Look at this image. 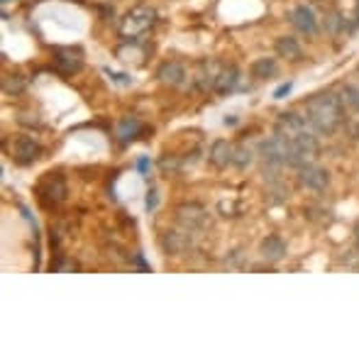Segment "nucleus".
<instances>
[{"label": "nucleus", "instance_id": "nucleus-6", "mask_svg": "<svg viewBox=\"0 0 359 359\" xmlns=\"http://www.w3.org/2000/svg\"><path fill=\"white\" fill-rule=\"evenodd\" d=\"M298 184L308 188L313 193H323L327 191V186H330V171L325 166H318V164H304V166L298 169Z\"/></svg>", "mask_w": 359, "mask_h": 359}, {"label": "nucleus", "instance_id": "nucleus-17", "mask_svg": "<svg viewBox=\"0 0 359 359\" xmlns=\"http://www.w3.org/2000/svg\"><path fill=\"white\" fill-rule=\"evenodd\" d=\"M274 51L276 56L286 59V62H296V59H301V42L296 37H291V34H284V37H279L274 42Z\"/></svg>", "mask_w": 359, "mask_h": 359}, {"label": "nucleus", "instance_id": "nucleus-1", "mask_svg": "<svg viewBox=\"0 0 359 359\" xmlns=\"http://www.w3.org/2000/svg\"><path fill=\"white\" fill-rule=\"evenodd\" d=\"M304 115L313 132L323 137H330L345 118V103L340 93L332 90H318L304 103Z\"/></svg>", "mask_w": 359, "mask_h": 359}, {"label": "nucleus", "instance_id": "nucleus-10", "mask_svg": "<svg viewBox=\"0 0 359 359\" xmlns=\"http://www.w3.org/2000/svg\"><path fill=\"white\" fill-rule=\"evenodd\" d=\"M42 157V145L29 135H17L12 140V159L20 166H29Z\"/></svg>", "mask_w": 359, "mask_h": 359}, {"label": "nucleus", "instance_id": "nucleus-3", "mask_svg": "<svg viewBox=\"0 0 359 359\" xmlns=\"http://www.w3.org/2000/svg\"><path fill=\"white\" fill-rule=\"evenodd\" d=\"M288 154H291L288 142L281 135H276V132L259 142V157H262V162L267 164V166H274V169L288 166Z\"/></svg>", "mask_w": 359, "mask_h": 359}, {"label": "nucleus", "instance_id": "nucleus-14", "mask_svg": "<svg viewBox=\"0 0 359 359\" xmlns=\"http://www.w3.org/2000/svg\"><path fill=\"white\" fill-rule=\"evenodd\" d=\"M259 254H262L264 262H281V259L286 257V242H284V237L279 235H267L262 240V245H259Z\"/></svg>", "mask_w": 359, "mask_h": 359}, {"label": "nucleus", "instance_id": "nucleus-16", "mask_svg": "<svg viewBox=\"0 0 359 359\" xmlns=\"http://www.w3.org/2000/svg\"><path fill=\"white\" fill-rule=\"evenodd\" d=\"M240 81H242L240 66H235V64H223V71H220L218 84H215V93L227 96V93H232V90L240 86Z\"/></svg>", "mask_w": 359, "mask_h": 359}, {"label": "nucleus", "instance_id": "nucleus-8", "mask_svg": "<svg viewBox=\"0 0 359 359\" xmlns=\"http://www.w3.org/2000/svg\"><path fill=\"white\" fill-rule=\"evenodd\" d=\"M176 223L186 230L196 232L208 225V210L201 203H181L176 206Z\"/></svg>", "mask_w": 359, "mask_h": 359}, {"label": "nucleus", "instance_id": "nucleus-26", "mask_svg": "<svg viewBox=\"0 0 359 359\" xmlns=\"http://www.w3.org/2000/svg\"><path fill=\"white\" fill-rule=\"evenodd\" d=\"M137 169H140V171H142V176H147V171H149V159L142 157L140 162H137Z\"/></svg>", "mask_w": 359, "mask_h": 359}, {"label": "nucleus", "instance_id": "nucleus-24", "mask_svg": "<svg viewBox=\"0 0 359 359\" xmlns=\"http://www.w3.org/2000/svg\"><path fill=\"white\" fill-rule=\"evenodd\" d=\"M106 73H108V76H112L115 81H120V84H129V81H132L127 73H115V71H110V69H106Z\"/></svg>", "mask_w": 359, "mask_h": 359}, {"label": "nucleus", "instance_id": "nucleus-2", "mask_svg": "<svg viewBox=\"0 0 359 359\" xmlns=\"http://www.w3.org/2000/svg\"><path fill=\"white\" fill-rule=\"evenodd\" d=\"M154 23H157V10L152 5H147V3H140V5L129 8L127 15L123 17L120 34H123L125 40H132V37L145 34L147 29H152Z\"/></svg>", "mask_w": 359, "mask_h": 359}, {"label": "nucleus", "instance_id": "nucleus-25", "mask_svg": "<svg viewBox=\"0 0 359 359\" xmlns=\"http://www.w3.org/2000/svg\"><path fill=\"white\" fill-rule=\"evenodd\" d=\"M157 191H154V188H149V196H147V210H154V208H157Z\"/></svg>", "mask_w": 359, "mask_h": 359}, {"label": "nucleus", "instance_id": "nucleus-20", "mask_svg": "<svg viewBox=\"0 0 359 359\" xmlns=\"http://www.w3.org/2000/svg\"><path fill=\"white\" fill-rule=\"evenodd\" d=\"M340 98H343V103H345V110H349V112H354V118L359 120V88L357 86H352V84H343L340 86Z\"/></svg>", "mask_w": 359, "mask_h": 359}, {"label": "nucleus", "instance_id": "nucleus-21", "mask_svg": "<svg viewBox=\"0 0 359 359\" xmlns=\"http://www.w3.org/2000/svg\"><path fill=\"white\" fill-rule=\"evenodd\" d=\"M252 164V149H249L247 145H240L235 147V157H232V166L240 169V171H245V169Z\"/></svg>", "mask_w": 359, "mask_h": 359}, {"label": "nucleus", "instance_id": "nucleus-5", "mask_svg": "<svg viewBox=\"0 0 359 359\" xmlns=\"http://www.w3.org/2000/svg\"><path fill=\"white\" fill-rule=\"evenodd\" d=\"M37 193H40L42 203L45 206H59V203L66 201L69 196V186H66V179L62 174H49L40 181L37 186Z\"/></svg>", "mask_w": 359, "mask_h": 359}, {"label": "nucleus", "instance_id": "nucleus-28", "mask_svg": "<svg viewBox=\"0 0 359 359\" xmlns=\"http://www.w3.org/2000/svg\"><path fill=\"white\" fill-rule=\"evenodd\" d=\"M3 3H8V0H3Z\"/></svg>", "mask_w": 359, "mask_h": 359}, {"label": "nucleus", "instance_id": "nucleus-13", "mask_svg": "<svg viewBox=\"0 0 359 359\" xmlns=\"http://www.w3.org/2000/svg\"><path fill=\"white\" fill-rule=\"evenodd\" d=\"M291 25L296 27V32H301V34H315L318 32V15L313 12V8H308V5H296L293 8V12H291Z\"/></svg>", "mask_w": 359, "mask_h": 359}, {"label": "nucleus", "instance_id": "nucleus-7", "mask_svg": "<svg viewBox=\"0 0 359 359\" xmlns=\"http://www.w3.org/2000/svg\"><path fill=\"white\" fill-rule=\"evenodd\" d=\"M220 71H223V62H218V59H201V62L196 64V71H193V86H196L201 93L215 90Z\"/></svg>", "mask_w": 359, "mask_h": 359}, {"label": "nucleus", "instance_id": "nucleus-23", "mask_svg": "<svg viewBox=\"0 0 359 359\" xmlns=\"http://www.w3.org/2000/svg\"><path fill=\"white\" fill-rule=\"evenodd\" d=\"M291 88H293L291 81H288V84H284V86H279V88L274 90V98H276V101H281V98H286L288 93H291Z\"/></svg>", "mask_w": 359, "mask_h": 359}, {"label": "nucleus", "instance_id": "nucleus-18", "mask_svg": "<svg viewBox=\"0 0 359 359\" xmlns=\"http://www.w3.org/2000/svg\"><path fill=\"white\" fill-rule=\"evenodd\" d=\"M249 73L259 81H269L279 73V62H276L274 56H262V59H257V62L249 66Z\"/></svg>", "mask_w": 359, "mask_h": 359}, {"label": "nucleus", "instance_id": "nucleus-12", "mask_svg": "<svg viewBox=\"0 0 359 359\" xmlns=\"http://www.w3.org/2000/svg\"><path fill=\"white\" fill-rule=\"evenodd\" d=\"M54 62L64 73H76L84 66V51L79 47H59L54 49Z\"/></svg>", "mask_w": 359, "mask_h": 359}, {"label": "nucleus", "instance_id": "nucleus-4", "mask_svg": "<svg viewBox=\"0 0 359 359\" xmlns=\"http://www.w3.org/2000/svg\"><path fill=\"white\" fill-rule=\"evenodd\" d=\"M159 245H162L164 254H169V257H181V254H186L193 247L191 230H186L181 225L174 227V230H164L159 235Z\"/></svg>", "mask_w": 359, "mask_h": 359}, {"label": "nucleus", "instance_id": "nucleus-11", "mask_svg": "<svg viewBox=\"0 0 359 359\" xmlns=\"http://www.w3.org/2000/svg\"><path fill=\"white\" fill-rule=\"evenodd\" d=\"M157 79L162 81V84L179 88V86H184L186 79H188V69H186L184 62H176V59H171V62H164L162 66L157 69Z\"/></svg>", "mask_w": 359, "mask_h": 359}, {"label": "nucleus", "instance_id": "nucleus-9", "mask_svg": "<svg viewBox=\"0 0 359 359\" xmlns=\"http://www.w3.org/2000/svg\"><path fill=\"white\" fill-rule=\"evenodd\" d=\"M306 129H313L306 120V115H298V112H281L274 123V132L281 135L284 140H296L298 135H304Z\"/></svg>", "mask_w": 359, "mask_h": 359}, {"label": "nucleus", "instance_id": "nucleus-27", "mask_svg": "<svg viewBox=\"0 0 359 359\" xmlns=\"http://www.w3.org/2000/svg\"><path fill=\"white\" fill-rule=\"evenodd\" d=\"M357 240H359V227H357Z\"/></svg>", "mask_w": 359, "mask_h": 359}, {"label": "nucleus", "instance_id": "nucleus-19", "mask_svg": "<svg viewBox=\"0 0 359 359\" xmlns=\"http://www.w3.org/2000/svg\"><path fill=\"white\" fill-rule=\"evenodd\" d=\"M137 135H140V120L137 118H123L115 127V140L120 145H129Z\"/></svg>", "mask_w": 359, "mask_h": 359}, {"label": "nucleus", "instance_id": "nucleus-22", "mask_svg": "<svg viewBox=\"0 0 359 359\" xmlns=\"http://www.w3.org/2000/svg\"><path fill=\"white\" fill-rule=\"evenodd\" d=\"M23 88H25V79L20 73L5 76V81H3V90H5V93H20Z\"/></svg>", "mask_w": 359, "mask_h": 359}, {"label": "nucleus", "instance_id": "nucleus-15", "mask_svg": "<svg viewBox=\"0 0 359 359\" xmlns=\"http://www.w3.org/2000/svg\"><path fill=\"white\" fill-rule=\"evenodd\" d=\"M232 157H235V147L230 145L227 140H215L210 145V152H208V162L213 164L215 169L223 171L225 166H230Z\"/></svg>", "mask_w": 359, "mask_h": 359}]
</instances>
